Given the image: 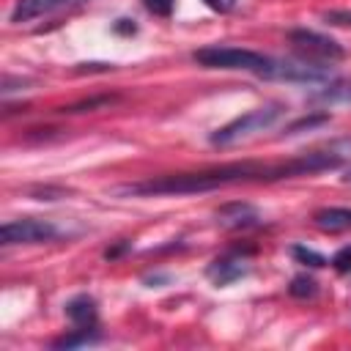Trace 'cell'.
<instances>
[{"label": "cell", "instance_id": "obj_1", "mask_svg": "<svg viewBox=\"0 0 351 351\" xmlns=\"http://www.w3.org/2000/svg\"><path fill=\"white\" fill-rule=\"evenodd\" d=\"M340 162H343V156L332 154V151L302 154V156L288 159L282 165L230 162L222 167H208V170H195V173H170V176H156V178L123 184L115 192L118 195H195V192H211V189L230 186V184L280 181V178H293V176H304V173L335 170V167H340Z\"/></svg>", "mask_w": 351, "mask_h": 351}, {"label": "cell", "instance_id": "obj_2", "mask_svg": "<svg viewBox=\"0 0 351 351\" xmlns=\"http://www.w3.org/2000/svg\"><path fill=\"white\" fill-rule=\"evenodd\" d=\"M192 60L203 69H225V71H250L261 80L280 82H326L332 80V69L313 60H282L244 47L208 44L192 52Z\"/></svg>", "mask_w": 351, "mask_h": 351}, {"label": "cell", "instance_id": "obj_3", "mask_svg": "<svg viewBox=\"0 0 351 351\" xmlns=\"http://www.w3.org/2000/svg\"><path fill=\"white\" fill-rule=\"evenodd\" d=\"M282 112H285V107H282L280 101L261 104V107H255V110H250V112L233 118L230 123L219 126L217 132H211V134H208V143L225 148V145H233V143H239V140H247V137H252V134L269 129Z\"/></svg>", "mask_w": 351, "mask_h": 351}, {"label": "cell", "instance_id": "obj_4", "mask_svg": "<svg viewBox=\"0 0 351 351\" xmlns=\"http://www.w3.org/2000/svg\"><path fill=\"white\" fill-rule=\"evenodd\" d=\"M52 239H58V228L49 219L25 217V219H11V222H5L0 228L3 247H11V244H38V241H52Z\"/></svg>", "mask_w": 351, "mask_h": 351}, {"label": "cell", "instance_id": "obj_5", "mask_svg": "<svg viewBox=\"0 0 351 351\" xmlns=\"http://www.w3.org/2000/svg\"><path fill=\"white\" fill-rule=\"evenodd\" d=\"M288 41H291L293 49L302 52L307 60H321V63L329 60V63H332V60H340V58L346 55V49H343L335 38L321 36V33H315V30H304V27L291 30V33H288Z\"/></svg>", "mask_w": 351, "mask_h": 351}, {"label": "cell", "instance_id": "obj_6", "mask_svg": "<svg viewBox=\"0 0 351 351\" xmlns=\"http://www.w3.org/2000/svg\"><path fill=\"white\" fill-rule=\"evenodd\" d=\"M247 274H250V261H247V252H241V250H230V252L214 258L206 269V277L219 288L230 285V282H236Z\"/></svg>", "mask_w": 351, "mask_h": 351}, {"label": "cell", "instance_id": "obj_7", "mask_svg": "<svg viewBox=\"0 0 351 351\" xmlns=\"http://www.w3.org/2000/svg\"><path fill=\"white\" fill-rule=\"evenodd\" d=\"M80 3H85V0H16L11 8V22L22 25V22H30V19H38V16L80 5Z\"/></svg>", "mask_w": 351, "mask_h": 351}, {"label": "cell", "instance_id": "obj_8", "mask_svg": "<svg viewBox=\"0 0 351 351\" xmlns=\"http://www.w3.org/2000/svg\"><path fill=\"white\" fill-rule=\"evenodd\" d=\"M217 222L228 230H244V228H252V225H261V214L255 206L250 203H225L219 211H217Z\"/></svg>", "mask_w": 351, "mask_h": 351}, {"label": "cell", "instance_id": "obj_9", "mask_svg": "<svg viewBox=\"0 0 351 351\" xmlns=\"http://www.w3.org/2000/svg\"><path fill=\"white\" fill-rule=\"evenodd\" d=\"M313 225L326 230V233H340V230H351V208L343 206H326L318 208L313 214Z\"/></svg>", "mask_w": 351, "mask_h": 351}, {"label": "cell", "instance_id": "obj_10", "mask_svg": "<svg viewBox=\"0 0 351 351\" xmlns=\"http://www.w3.org/2000/svg\"><path fill=\"white\" fill-rule=\"evenodd\" d=\"M66 315L74 326H96V318H99V310H96V302L93 296L88 293H80L74 299L66 302Z\"/></svg>", "mask_w": 351, "mask_h": 351}, {"label": "cell", "instance_id": "obj_11", "mask_svg": "<svg viewBox=\"0 0 351 351\" xmlns=\"http://www.w3.org/2000/svg\"><path fill=\"white\" fill-rule=\"evenodd\" d=\"M99 337H101V335H99L96 326H74L71 335H63V337L52 340V346H55V348H77V346H90V343H96Z\"/></svg>", "mask_w": 351, "mask_h": 351}, {"label": "cell", "instance_id": "obj_12", "mask_svg": "<svg viewBox=\"0 0 351 351\" xmlns=\"http://www.w3.org/2000/svg\"><path fill=\"white\" fill-rule=\"evenodd\" d=\"M288 293L296 296V299H313V296L318 293V282H315L313 277H307V274H299V277L291 280Z\"/></svg>", "mask_w": 351, "mask_h": 351}, {"label": "cell", "instance_id": "obj_13", "mask_svg": "<svg viewBox=\"0 0 351 351\" xmlns=\"http://www.w3.org/2000/svg\"><path fill=\"white\" fill-rule=\"evenodd\" d=\"M291 255H293L299 263H304V266H313V269H321V266H326V258H324V255H318L315 250H310V247H302V244H293V247H291Z\"/></svg>", "mask_w": 351, "mask_h": 351}, {"label": "cell", "instance_id": "obj_14", "mask_svg": "<svg viewBox=\"0 0 351 351\" xmlns=\"http://www.w3.org/2000/svg\"><path fill=\"white\" fill-rule=\"evenodd\" d=\"M110 101H115V96H96V99H85V101H80V104H71V107H63L60 112H88V110H96V107H104V104H110Z\"/></svg>", "mask_w": 351, "mask_h": 351}, {"label": "cell", "instance_id": "obj_15", "mask_svg": "<svg viewBox=\"0 0 351 351\" xmlns=\"http://www.w3.org/2000/svg\"><path fill=\"white\" fill-rule=\"evenodd\" d=\"M332 269L335 271H340V274H346V271H351V244L348 247H340L335 255H332Z\"/></svg>", "mask_w": 351, "mask_h": 351}, {"label": "cell", "instance_id": "obj_16", "mask_svg": "<svg viewBox=\"0 0 351 351\" xmlns=\"http://www.w3.org/2000/svg\"><path fill=\"white\" fill-rule=\"evenodd\" d=\"M143 3L156 16H170L173 14V5H176V0H143Z\"/></svg>", "mask_w": 351, "mask_h": 351}, {"label": "cell", "instance_id": "obj_17", "mask_svg": "<svg viewBox=\"0 0 351 351\" xmlns=\"http://www.w3.org/2000/svg\"><path fill=\"white\" fill-rule=\"evenodd\" d=\"M324 22L335 27H351V11H326Z\"/></svg>", "mask_w": 351, "mask_h": 351}, {"label": "cell", "instance_id": "obj_18", "mask_svg": "<svg viewBox=\"0 0 351 351\" xmlns=\"http://www.w3.org/2000/svg\"><path fill=\"white\" fill-rule=\"evenodd\" d=\"M214 14H228L236 8V0H203Z\"/></svg>", "mask_w": 351, "mask_h": 351}, {"label": "cell", "instance_id": "obj_19", "mask_svg": "<svg viewBox=\"0 0 351 351\" xmlns=\"http://www.w3.org/2000/svg\"><path fill=\"white\" fill-rule=\"evenodd\" d=\"M134 30H137V25L132 19H118L115 22V33H134Z\"/></svg>", "mask_w": 351, "mask_h": 351}, {"label": "cell", "instance_id": "obj_20", "mask_svg": "<svg viewBox=\"0 0 351 351\" xmlns=\"http://www.w3.org/2000/svg\"><path fill=\"white\" fill-rule=\"evenodd\" d=\"M343 181H346V184H351V167L346 170V176H343Z\"/></svg>", "mask_w": 351, "mask_h": 351}]
</instances>
